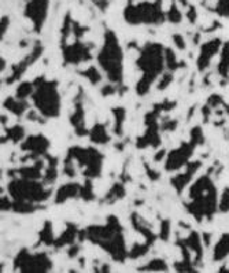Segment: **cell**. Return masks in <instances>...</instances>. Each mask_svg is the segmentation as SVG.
<instances>
[{
  "label": "cell",
  "instance_id": "obj_1",
  "mask_svg": "<svg viewBox=\"0 0 229 273\" xmlns=\"http://www.w3.org/2000/svg\"><path fill=\"white\" fill-rule=\"evenodd\" d=\"M136 65L143 73L141 78L136 85V92L140 96H144L149 94L158 76L163 72L165 48L158 43H149L141 49L140 57L136 61Z\"/></svg>",
  "mask_w": 229,
  "mask_h": 273
},
{
  "label": "cell",
  "instance_id": "obj_2",
  "mask_svg": "<svg viewBox=\"0 0 229 273\" xmlns=\"http://www.w3.org/2000/svg\"><path fill=\"white\" fill-rule=\"evenodd\" d=\"M189 198L192 199L187 209L196 221L203 219L211 220L217 210V191L209 176H202L189 189Z\"/></svg>",
  "mask_w": 229,
  "mask_h": 273
},
{
  "label": "cell",
  "instance_id": "obj_3",
  "mask_svg": "<svg viewBox=\"0 0 229 273\" xmlns=\"http://www.w3.org/2000/svg\"><path fill=\"white\" fill-rule=\"evenodd\" d=\"M98 62L112 84H121L124 77V54L117 36L112 31H106L104 45L98 55Z\"/></svg>",
  "mask_w": 229,
  "mask_h": 273
},
{
  "label": "cell",
  "instance_id": "obj_4",
  "mask_svg": "<svg viewBox=\"0 0 229 273\" xmlns=\"http://www.w3.org/2000/svg\"><path fill=\"white\" fill-rule=\"evenodd\" d=\"M35 92L32 100L37 112L45 118H55L61 114V95L58 92V83L54 80H45L37 77L33 80Z\"/></svg>",
  "mask_w": 229,
  "mask_h": 273
},
{
  "label": "cell",
  "instance_id": "obj_5",
  "mask_svg": "<svg viewBox=\"0 0 229 273\" xmlns=\"http://www.w3.org/2000/svg\"><path fill=\"white\" fill-rule=\"evenodd\" d=\"M44 183H39L37 180H27L22 177H15L9 183L10 197L14 201H26L32 203H40L51 197V189L44 188Z\"/></svg>",
  "mask_w": 229,
  "mask_h": 273
},
{
  "label": "cell",
  "instance_id": "obj_6",
  "mask_svg": "<svg viewBox=\"0 0 229 273\" xmlns=\"http://www.w3.org/2000/svg\"><path fill=\"white\" fill-rule=\"evenodd\" d=\"M66 158L77 162L82 169V175L88 179H96L102 175L103 154L94 147H72L68 150Z\"/></svg>",
  "mask_w": 229,
  "mask_h": 273
},
{
  "label": "cell",
  "instance_id": "obj_7",
  "mask_svg": "<svg viewBox=\"0 0 229 273\" xmlns=\"http://www.w3.org/2000/svg\"><path fill=\"white\" fill-rule=\"evenodd\" d=\"M124 17L132 25L139 23H161L165 21V15L162 13L161 0L154 3H140V5H129L124 11Z\"/></svg>",
  "mask_w": 229,
  "mask_h": 273
},
{
  "label": "cell",
  "instance_id": "obj_8",
  "mask_svg": "<svg viewBox=\"0 0 229 273\" xmlns=\"http://www.w3.org/2000/svg\"><path fill=\"white\" fill-rule=\"evenodd\" d=\"M14 269L18 272H50L52 269V261L44 253L31 254L27 249H22L14 260Z\"/></svg>",
  "mask_w": 229,
  "mask_h": 273
},
{
  "label": "cell",
  "instance_id": "obj_9",
  "mask_svg": "<svg viewBox=\"0 0 229 273\" xmlns=\"http://www.w3.org/2000/svg\"><path fill=\"white\" fill-rule=\"evenodd\" d=\"M84 231L87 240H91L94 244H98L103 249L118 233L122 232V227L116 215H108L106 225H91Z\"/></svg>",
  "mask_w": 229,
  "mask_h": 273
},
{
  "label": "cell",
  "instance_id": "obj_10",
  "mask_svg": "<svg viewBox=\"0 0 229 273\" xmlns=\"http://www.w3.org/2000/svg\"><path fill=\"white\" fill-rule=\"evenodd\" d=\"M196 146L198 144L191 139V142L183 143L179 148L169 152L166 155V166H165L167 172H173V170H177L187 165Z\"/></svg>",
  "mask_w": 229,
  "mask_h": 273
},
{
  "label": "cell",
  "instance_id": "obj_11",
  "mask_svg": "<svg viewBox=\"0 0 229 273\" xmlns=\"http://www.w3.org/2000/svg\"><path fill=\"white\" fill-rule=\"evenodd\" d=\"M91 45H85L77 40L76 43L68 45H62V54L65 65H80L82 62H87L92 58L91 55Z\"/></svg>",
  "mask_w": 229,
  "mask_h": 273
},
{
  "label": "cell",
  "instance_id": "obj_12",
  "mask_svg": "<svg viewBox=\"0 0 229 273\" xmlns=\"http://www.w3.org/2000/svg\"><path fill=\"white\" fill-rule=\"evenodd\" d=\"M50 148V140L47 139L43 134H33L23 140L21 144L22 151L31 152V155L22 158V161H29V159H39V157H44L48 152Z\"/></svg>",
  "mask_w": 229,
  "mask_h": 273
},
{
  "label": "cell",
  "instance_id": "obj_13",
  "mask_svg": "<svg viewBox=\"0 0 229 273\" xmlns=\"http://www.w3.org/2000/svg\"><path fill=\"white\" fill-rule=\"evenodd\" d=\"M48 11V0H31L25 9V15L31 19L35 31L40 32Z\"/></svg>",
  "mask_w": 229,
  "mask_h": 273
},
{
  "label": "cell",
  "instance_id": "obj_14",
  "mask_svg": "<svg viewBox=\"0 0 229 273\" xmlns=\"http://www.w3.org/2000/svg\"><path fill=\"white\" fill-rule=\"evenodd\" d=\"M41 54H43V47H41L40 44L35 45V48L32 49L31 54L27 55V57H25V58H23L19 63L14 65L13 69H11V74L7 77L6 83H7V84H13V83H15V81H18L19 78L22 77L23 73L27 70V67L31 66L32 63L36 62L37 59L40 58Z\"/></svg>",
  "mask_w": 229,
  "mask_h": 273
},
{
  "label": "cell",
  "instance_id": "obj_15",
  "mask_svg": "<svg viewBox=\"0 0 229 273\" xmlns=\"http://www.w3.org/2000/svg\"><path fill=\"white\" fill-rule=\"evenodd\" d=\"M70 124L77 136H85L90 133L85 126V112H84V104H82V91L78 92L77 98L74 99V112L70 116Z\"/></svg>",
  "mask_w": 229,
  "mask_h": 273
},
{
  "label": "cell",
  "instance_id": "obj_16",
  "mask_svg": "<svg viewBox=\"0 0 229 273\" xmlns=\"http://www.w3.org/2000/svg\"><path fill=\"white\" fill-rule=\"evenodd\" d=\"M202 166V163L199 161L196 162H189L187 163V169H185L184 173H180V175L171 177L170 183L171 185L175 187L176 191L179 194L183 193V189L188 185V183L192 180V176L198 172V169Z\"/></svg>",
  "mask_w": 229,
  "mask_h": 273
},
{
  "label": "cell",
  "instance_id": "obj_17",
  "mask_svg": "<svg viewBox=\"0 0 229 273\" xmlns=\"http://www.w3.org/2000/svg\"><path fill=\"white\" fill-rule=\"evenodd\" d=\"M43 169H44V161L35 159V163L31 166H22L17 170H10V176L19 175V177L27 180H39L43 177Z\"/></svg>",
  "mask_w": 229,
  "mask_h": 273
},
{
  "label": "cell",
  "instance_id": "obj_18",
  "mask_svg": "<svg viewBox=\"0 0 229 273\" xmlns=\"http://www.w3.org/2000/svg\"><path fill=\"white\" fill-rule=\"evenodd\" d=\"M220 47H221L220 40L209 41V43L202 45V48H201V54H199V58H198L199 70H205V69L209 66L211 58H213V57L218 52Z\"/></svg>",
  "mask_w": 229,
  "mask_h": 273
},
{
  "label": "cell",
  "instance_id": "obj_19",
  "mask_svg": "<svg viewBox=\"0 0 229 273\" xmlns=\"http://www.w3.org/2000/svg\"><path fill=\"white\" fill-rule=\"evenodd\" d=\"M81 185L77 183H68L63 184L62 187L56 191L55 194V203L61 205L63 202H66L68 199H73V198L80 197Z\"/></svg>",
  "mask_w": 229,
  "mask_h": 273
},
{
  "label": "cell",
  "instance_id": "obj_20",
  "mask_svg": "<svg viewBox=\"0 0 229 273\" xmlns=\"http://www.w3.org/2000/svg\"><path fill=\"white\" fill-rule=\"evenodd\" d=\"M78 232L80 231L77 229L76 225L72 224V223H68L62 235L58 239H55L54 246L56 249H62L63 246H72V244H74V240L78 237Z\"/></svg>",
  "mask_w": 229,
  "mask_h": 273
},
{
  "label": "cell",
  "instance_id": "obj_21",
  "mask_svg": "<svg viewBox=\"0 0 229 273\" xmlns=\"http://www.w3.org/2000/svg\"><path fill=\"white\" fill-rule=\"evenodd\" d=\"M44 158L47 159V168L44 170V175H43V183L45 185H50V184H54L56 177H58V158L51 157L50 154L47 152L44 155Z\"/></svg>",
  "mask_w": 229,
  "mask_h": 273
},
{
  "label": "cell",
  "instance_id": "obj_22",
  "mask_svg": "<svg viewBox=\"0 0 229 273\" xmlns=\"http://www.w3.org/2000/svg\"><path fill=\"white\" fill-rule=\"evenodd\" d=\"M130 221H132L133 228L146 237V243H149L150 246H153L154 242L157 240V235H155L147 225L144 224V223H141V220L139 219V215L136 214V213H133V214L130 215Z\"/></svg>",
  "mask_w": 229,
  "mask_h": 273
},
{
  "label": "cell",
  "instance_id": "obj_23",
  "mask_svg": "<svg viewBox=\"0 0 229 273\" xmlns=\"http://www.w3.org/2000/svg\"><path fill=\"white\" fill-rule=\"evenodd\" d=\"M3 107H5L6 110H9V112L13 113V114H15V116L21 117L22 114H25V112L29 108V104H27L26 100L9 96V98L3 102Z\"/></svg>",
  "mask_w": 229,
  "mask_h": 273
},
{
  "label": "cell",
  "instance_id": "obj_24",
  "mask_svg": "<svg viewBox=\"0 0 229 273\" xmlns=\"http://www.w3.org/2000/svg\"><path fill=\"white\" fill-rule=\"evenodd\" d=\"M184 243L188 246L189 250H192L196 255L195 258V265H198L202 260L203 255V249H202V240H201V236L198 235V232H191L189 236L187 239H184Z\"/></svg>",
  "mask_w": 229,
  "mask_h": 273
},
{
  "label": "cell",
  "instance_id": "obj_25",
  "mask_svg": "<svg viewBox=\"0 0 229 273\" xmlns=\"http://www.w3.org/2000/svg\"><path fill=\"white\" fill-rule=\"evenodd\" d=\"M90 139L95 144H107L110 142V134L104 124H96L90 130Z\"/></svg>",
  "mask_w": 229,
  "mask_h": 273
},
{
  "label": "cell",
  "instance_id": "obj_26",
  "mask_svg": "<svg viewBox=\"0 0 229 273\" xmlns=\"http://www.w3.org/2000/svg\"><path fill=\"white\" fill-rule=\"evenodd\" d=\"M55 243V236H54V229H52V223L51 221H45L43 228L39 232V244H45V246H52Z\"/></svg>",
  "mask_w": 229,
  "mask_h": 273
},
{
  "label": "cell",
  "instance_id": "obj_27",
  "mask_svg": "<svg viewBox=\"0 0 229 273\" xmlns=\"http://www.w3.org/2000/svg\"><path fill=\"white\" fill-rule=\"evenodd\" d=\"M25 138V128L21 125H14L11 128L6 129V136L2 138V143L6 142H13V143H19Z\"/></svg>",
  "mask_w": 229,
  "mask_h": 273
},
{
  "label": "cell",
  "instance_id": "obj_28",
  "mask_svg": "<svg viewBox=\"0 0 229 273\" xmlns=\"http://www.w3.org/2000/svg\"><path fill=\"white\" fill-rule=\"evenodd\" d=\"M229 255V233H225L214 247V260L222 261Z\"/></svg>",
  "mask_w": 229,
  "mask_h": 273
},
{
  "label": "cell",
  "instance_id": "obj_29",
  "mask_svg": "<svg viewBox=\"0 0 229 273\" xmlns=\"http://www.w3.org/2000/svg\"><path fill=\"white\" fill-rule=\"evenodd\" d=\"M114 116V133L121 136L124 133V121H125L126 110L124 107H114L111 110Z\"/></svg>",
  "mask_w": 229,
  "mask_h": 273
},
{
  "label": "cell",
  "instance_id": "obj_30",
  "mask_svg": "<svg viewBox=\"0 0 229 273\" xmlns=\"http://www.w3.org/2000/svg\"><path fill=\"white\" fill-rule=\"evenodd\" d=\"M39 207H40L39 203H32V202L26 201H14L11 210L15 211V213H19V214H29V213H33L35 210H37Z\"/></svg>",
  "mask_w": 229,
  "mask_h": 273
},
{
  "label": "cell",
  "instance_id": "obj_31",
  "mask_svg": "<svg viewBox=\"0 0 229 273\" xmlns=\"http://www.w3.org/2000/svg\"><path fill=\"white\" fill-rule=\"evenodd\" d=\"M125 195H126L125 185H124L122 183H117V184H114L111 188H110L107 195L104 197V201L107 202V203H112V202L122 199Z\"/></svg>",
  "mask_w": 229,
  "mask_h": 273
},
{
  "label": "cell",
  "instance_id": "obj_32",
  "mask_svg": "<svg viewBox=\"0 0 229 273\" xmlns=\"http://www.w3.org/2000/svg\"><path fill=\"white\" fill-rule=\"evenodd\" d=\"M35 92V85H33V81L32 83H21L17 88V94H15V98L22 99V100H26V98L32 96Z\"/></svg>",
  "mask_w": 229,
  "mask_h": 273
},
{
  "label": "cell",
  "instance_id": "obj_33",
  "mask_svg": "<svg viewBox=\"0 0 229 273\" xmlns=\"http://www.w3.org/2000/svg\"><path fill=\"white\" fill-rule=\"evenodd\" d=\"M165 62H166L167 69H169L170 72H175V70H177L179 67L185 66L184 62H177L175 52H173L170 48L165 49Z\"/></svg>",
  "mask_w": 229,
  "mask_h": 273
},
{
  "label": "cell",
  "instance_id": "obj_34",
  "mask_svg": "<svg viewBox=\"0 0 229 273\" xmlns=\"http://www.w3.org/2000/svg\"><path fill=\"white\" fill-rule=\"evenodd\" d=\"M80 74L82 77H85L87 80L90 81L92 85L99 84L100 81H102V74H100L99 70L94 66L88 67L87 70H82V72H80Z\"/></svg>",
  "mask_w": 229,
  "mask_h": 273
},
{
  "label": "cell",
  "instance_id": "obj_35",
  "mask_svg": "<svg viewBox=\"0 0 229 273\" xmlns=\"http://www.w3.org/2000/svg\"><path fill=\"white\" fill-rule=\"evenodd\" d=\"M80 198L81 199H84V201H94L95 199L94 185H92V181H91V179H88V177H87L85 183L81 185Z\"/></svg>",
  "mask_w": 229,
  "mask_h": 273
},
{
  "label": "cell",
  "instance_id": "obj_36",
  "mask_svg": "<svg viewBox=\"0 0 229 273\" xmlns=\"http://www.w3.org/2000/svg\"><path fill=\"white\" fill-rule=\"evenodd\" d=\"M150 244L149 243H144V244H135V246L132 247V250L128 253V258H132V260H136V258H140V257H143L149 253L150 250Z\"/></svg>",
  "mask_w": 229,
  "mask_h": 273
},
{
  "label": "cell",
  "instance_id": "obj_37",
  "mask_svg": "<svg viewBox=\"0 0 229 273\" xmlns=\"http://www.w3.org/2000/svg\"><path fill=\"white\" fill-rule=\"evenodd\" d=\"M139 270H167V265L161 258H155V260L150 261L146 266L139 268Z\"/></svg>",
  "mask_w": 229,
  "mask_h": 273
},
{
  "label": "cell",
  "instance_id": "obj_38",
  "mask_svg": "<svg viewBox=\"0 0 229 273\" xmlns=\"http://www.w3.org/2000/svg\"><path fill=\"white\" fill-rule=\"evenodd\" d=\"M159 237H161L162 240H165V242L169 240V237H170V221L169 220H162Z\"/></svg>",
  "mask_w": 229,
  "mask_h": 273
},
{
  "label": "cell",
  "instance_id": "obj_39",
  "mask_svg": "<svg viewBox=\"0 0 229 273\" xmlns=\"http://www.w3.org/2000/svg\"><path fill=\"white\" fill-rule=\"evenodd\" d=\"M191 139H192L195 143L198 144V146L205 142V139H203L202 128H201V126H195V128L191 130Z\"/></svg>",
  "mask_w": 229,
  "mask_h": 273
},
{
  "label": "cell",
  "instance_id": "obj_40",
  "mask_svg": "<svg viewBox=\"0 0 229 273\" xmlns=\"http://www.w3.org/2000/svg\"><path fill=\"white\" fill-rule=\"evenodd\" d=\"M167 19L173 23H177L181 21V14H180L179 9H177L175 5L171 6L170 10H169V13H167Z\"/></svg>",
  "mask_w": 229,
  "mask_h": 273
},
{
  "label": "cell",
  "instance_id": "obj_41",
  "mask_svg": "<svg viewBox=\"0 0 229 273\" xmlns=\"http://www.w3.org/2000/svg\"><path fill=\"white\" fill-rule=\"evenodd\" d=\"M220 210L224 211V213L229 211V188H225V191L222 193L220 201Z\"/></svg>",
  "mask_w": 229,
  "mask_h": 273
},
{
  "label": "cell",
  "instance_id": "obj_42",
  "mask_svg": "<svg viewBox=\"0 0 229 273\" xmlns=\"http://www.w3.org/2000/svg\"><path fill=\"white\" fill-rule=\"evenodd\" d=\"M217 13L222 15V17H228L229 15V0H220L217 5Z\"/></svg>",
  "mask_w": 229,
  "mask_h": 273
},
{
  "label": "cell",
  "instance_id": "obj_43",
  "mask_svg": "<svg viewBox=\"0 0 229 273\" xmlns=\"http://www.w3.org/2000/svg\"><path fill=\"white\" fill-rule=\"evenodd\" d=\"M173 81V74L171 73H166V74H163V77L159 81V84H158V90L163 91L166 90L167 87L170 85V83Z\"/></svg>",
  "mask_w": 229,
  "mask_h": 273
},
{
  "label": "cell",
  "instance_id": "obj_44",
  "mask_svg": "<svg viewBox=\"0 0 229 273\" xmlns=\"http://www.w3.org/2000/svg\"><path fill=\"white\" fill-rule=\"evenodd\" d=\"M27 118H29V120H32V121H37V122H40V124H44L45 122V120H47V118H45L44 116H39V114H37L36 112H29L27 113Z\"/></svg>",
  "mask_w": 229,
  "mask_h": 273
},
{
  "label": "cell",
  "instance_id": "obj_45",
  "mask_svg": "<svg viewBox=\"0 0 229 273\" xmlns=\"http://www.w3.org/2000/svg\"><path fill=\"white\" fill-rule=\"evenodd\" d=\"M0 207L3 211H9L13 209V202H10L9 198H2V202H0Z\"/></svg>",
  "mask_w": 229,
  "mask_h": 273
},
{
  "label": "cell",
  "instance_id": "obj_46",
  "mask_svg": "<svg viewBox=\"0 0 229 273\" xmlns=\"http://www.w3.org/2000/svg\"><path fill=\"white\" fill-rule=\"evenodd\" d=\"M222 103H224V102H222V98L218 96V95H213V96L209 98V106H210V107H216V106Z\"/></svg>",
  "mask_w": 229,
  "mask_h": 273
},
{
  "label": "cell",
  "instance_id": "obj_47",
  "mask_svg": "<svg viewBox=\"0 0 229 273\" xmlns=\"http://www.w3.org/2000/svg\"><path fill=\"white\" fill-rule=\"evenodd\" d=\"M144 168H146V172H147V176L150 177V180H158L161 177V175L158 173L157 170H153L149 165H146Z\"/></svg>",
  "mask_w": 229,
  "mask_h": 273
},
{
  "label": "cell",
  "instance_id": "obj_48",
  "mask_svg": "<svg viewBox=\"0 0 229 273\" xmlns=\"http://www.w3.org/2000/svg\"><path fill=\"white\" fill-rule=\"evenodd\" d=\"M177 124H179L177 121L163 122V125L161 126V130H163V132H166V130H175L176 128H177Z\"/></svg>",
  "mask_w": 229,
  "mask_h": 273
},
{
  "label": "cell",
  "instance_id": "obj_49",
  "mask_svg": "<svg viewBox=\"0 0 229 273\" xmlns=\"http://www.w3.org/2000/svg\"><path fill=\"white\" fill-rule=\"evenodd\" d=\"M173 41H175V44L179 47L180 49H184L185 48V41L183 37L180 36V35H175L173 36Z\"/></svg>",
  "mask_w": 229,
  "mask_h": 273
},
{
  "label": "cell",
  "instance_id": "obj_50",
  "mask_svg": "<svg viewBox=\"0 0 229 273\" xmlns=\"http://www.w3.org/2000/svg\"><path fill=\"white\" fill-rule=\"evenodd\" d=\"M116 92H117V88H116L114 85H107V87H104L103 90H102V95H103V96L114 95Z\"/></svg>",
  "mask_w": 229,
  "mask_h": 273
},
{
  "label": "cell",
  "instance_id": "obj_51",
  "mask_svg": "<svg viewBox=\"0 0 229 273\" xmlns=\"http://www.w3.org/2000/svg\"><path fill=\"white\" fill-rule=\"evenodd\" d=\"M80 250H81V247L78 246V244H72L68 251V255L70 257V258H74V257L80 253Z\"/></svg>",
  "mask_w": 229,
  "mask_h": 273
},
{
  "label": "cell",
  "instance_id": "obj_52",
  "mask_svg": "<svg viewBox=\"0 0 229 273\" xmlns=\"http://www.w3.org/2000/svg\"><path fill=\"white\" fill-rule=\"evenodd\" d=\"M7 26H9V18H7V17H3V18H2V29H0V35H2V37L5 36L6 31H7Z\"/></svg>",
  "mask_w": 229,
  "mask_h": 273
},
{
  "label": "cell",
  "instance_id": "obj_53",
  "mask_svg": "<svg viewBox=\"0 0 229 273\" xmlns=\"http://www.w3.org/2000/svg\"><path fill=\"white\" fill-rule=\"evenodd\" d=\"M165 157H166V150H161V151L157 152V155L154 157V161L159 162V161H162Z\"/></svg>",
  "mask_w": 229,
  "mask_h": 273
},
{
  "label": "cell",
  "instance_id": "obj_54",
  "mask_svg": "<svg viewBox=\"0 0 229 273\" xmlns=\"http://www.w3.org/2000/svg\"><path fill=\"white\" fill-rule=\"evenodd\" d=\"M0 66H2L0 69H2V72H3V70H5V66H6V61L3 58L0 59Z\"/></svg>",
  "mask_w": 229,
  "mask_h": 273
},
{
  "label": "cell",
  "instance_id": "obj_55",
  "mask_svg": "<svg viewBox=\"0 0 229 273\" xmlns=\"http://www.w3.org/2000/svg\"><path fill=\"white\" fill-rule=\"evenodd\" d=\"M6 121H7V117L2 116V124H3V125H5V124H6Z\"/></svg>",
  "mask_w": 229,
  "mask_h": 273
},
{
  "label": "cell",
  "instance_id": "obj_56",
  "mask_svg": "<svg viewBox=\"0 0 229 273\" xmlns=\"http://www.w3.org/2000/svg\"><path fill=\"white\" fill-rule=\"evenodd\" d=\"M92 2H95V3H96V2H98V0H92Z\"/></svg>",
  "mask_w": 229,
  "mask_h": 273
},
{
  "label": "cell",
  "instance_id": "obj_57",
  "mask_svg": "<svg viewBox=\"0 0 229 273\" xmlns=\"http://www.w3.org/2000/svg\"><path fill=\"white\" fill-rule=\"evenodd\" d=\"M129 2H135V0H129Z\"/></svg>",
  "mask_w": 229,
  "mask_h": 273
}]
</instances>
